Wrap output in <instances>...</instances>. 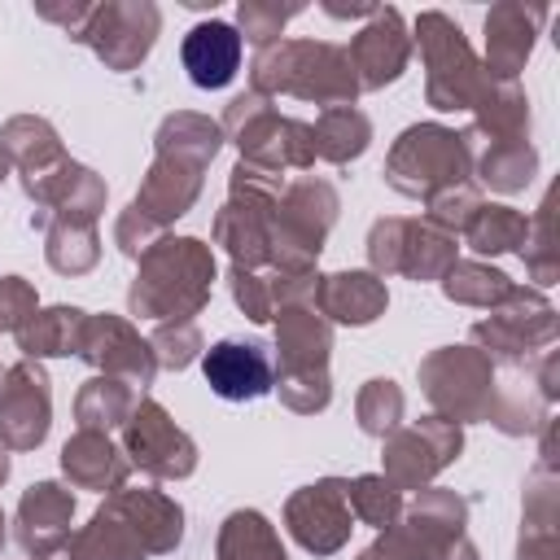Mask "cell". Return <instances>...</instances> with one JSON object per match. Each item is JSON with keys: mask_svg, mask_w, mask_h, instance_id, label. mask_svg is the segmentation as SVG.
Masks as SVG:
<instances>
[{"mask_svg": "<svg viewBox=\"0 0 560 560\" xmlns=\"http://www.w3.org/2000/svg\"><path fill=\"white\" fill-rule=\"evenodd\" d=\"M328 324L306 311L302 302L280 306V398L293 411H324L328 407Z\"/></svg>", "mask_w": 560, "mask_h": 560, "instance_id": "52a82bcc", "label": "cell"}, {"mask_svg": "<svg viewBox=\"0 0 560 560\" xmlns=\"http://www.w3.org/2000/svg\"><path fill=\"white\" fill-rule=\"evenodd\" d=\"M0 149L26 171V179H39L48 175L61 158V144H57V131L44 122V118H13L4 131H0Z\"/></svg>", "mask_w": 560, "mask_h": 560, "instance_id": "484cf974", "label": "cell"}, {"mask_svg": "<svg viewBox=\"0 0 560 560\" xmlns=\"http://www.w3.org/2000/svg\"><path fill=\"white\" fill-rule=\"evenodd\" d=\"M35 13H39L44 22H57L70 39H79V35H83V26H88V18H92V4H83V0H70V4L35 0Z\"/></svg>", "mask_w": 560, "mask_h": 560, "instance_id": "b9f144b4", "label": "cell"}, {"mask_svg": "<svg viewBox=\"0 0 560 560\" xmlns=\"http://www.w3.org/2000/svg\"><path fill=\"white\" fill-rule=\"evenodd\" d=\"M372 262L376 271H402L411 280L446 276L455 262V236L438 223H411V219H381L372 228Z\"/></svg>", "mask_w": 560, "mask_h": 560, "instance_id": "30bf717a", "label": "cell"}, {"mask_svg": "<svg viewBox=\"0 0 560 560\" xmlns=\"http://www.w3.org/2000/svg\"><path fill=\"white\" fill-rule=\"evenodd\" d=\"M4 171H9V153L0 149V184H4Z\"/></svg>", "mask_w": 560, "mask_h": 560, "instance_id": "ee69618b", "label": "cell"}, {"mask_svg": "<svg viewBox=\"0 0 560 560\" xmlns=\"http://www.w3.org/2000/svg\"><path fill=\"white\" fill-rule=\"evenodd\" d=\"M468 166H472L468 136H455L438 122H420V127H407L389 149L385 179L407 197L433 201L438 192L468 184Z\"/></svg>", "mask_w": 560, "mask_h": 560, "instance_id": "5b68a950", "label": "cell"}, {"mask_svg": "<svg viewBox=\"0 0 560 560\" xmlns=\"http://www.w3.org/2000/svg\"><path fill=\"white\" fill-rule=\"evenodd\" d=\"M48 262L57 271H66V276L88 271L96 262V232H92V223H66L61 219L48 232Z\"/></svg>", "mask_w": 560, "mask_h": 560, "instance_id": "d590c367", "label": "cell"}, {"mask_svg": "<svg viewBox=\"0 0 560 560\" xmlns=\"http://www.w3.org/2000/svg\"><path fill=\"white\" fill-rule=\"evenodd\" d=\"M420 381H424L429 402L446 411L451 420H477L490 411L494 372L481 350H455V346L438 350L420 363Z\"/></svg>", "mask_w": 560, "mask_h": 560, "instance_id": "9c48e42d", "label": "cell"}, {"mask_svg": "<svg viewBox=\"0 0 560 560\" xmlns=\"http://www.w3.org/2000/svg\"><path fill=\"white\" fill-rule=\"evenodd\" d=\"M547 22L542 4H521V0H503L486 13V74L516 83V74L525 70L529 52H534V35Z\"/></svg>", "mask_w": 560, "mask_h": 560, "instance_id": "e0dca14e", "label": "cell"}, {"mask_svg": "<svg viewBox=\"0 0 560 560\" xmlns=\"http://www.w3.org/2000/svg\"><path fill=\"white\" fill-rule=\"evenodd\" d=\"M249 83L258 96H302L315 105H350L359 92L354 66L341 44L328 39H276L258 48L249 66Z\"/></svg>", "mask_w": 560, "mask_h": 560, "instance_id": "7a4b0ae2", "label": "cell"}, {"mask_svg": "<svg viewBox=\"0 0 560 560\" xmlns=\"http://www.w3.org/2000/svg\"><path fill=\"white\" fill-rule=\"evenodd\" d=\"M512 280L494 267H481V262H455L446 271V298L455 302H468V306H499L512 298Z\"/></svg>", "mask_w": 560, "mask_h": 560, "instance_id": "836d02e7", "label": "cell"}, {"mask_svg": "<svg viewBox=\"0 0 560 560\" xmlns=\"http://www.w3.org/2000/svg\"><path fill=\"white\" fill-rule=\"evenodd\" d=\"M9 477V459H4V451H0V481Z\"/></svg>", "mask_w": 560, "mask_h": 560, "instance_id": "f6af8a7d", "label": "cell"}, {"mask_svg": "<svg viewBox=\"0 0 560 560\" xmlns=\"http://www.w3.org/2000/svg\"><path fill=\"white\" fill-rule=\"evenodd\" d=\"M35 315V289L22 276H4L0 280V332H18L26 319Z\"/></svg>", "mask_w": 560, "mask_h": 560, "instance_id": "ab89813d", "label": "cell"}, {"mask_svg": "<svg viewBox=\"0 0 560 560\" xmlns=\"http://www.w3.org/2000/svg\"><path fill=\"white\" fill-rule=\"evenodd\" d=\"M79 354L105 372H127L131 381L149 385L153 381V350L131 332V324L114 319V315H92L83 319L79 332Z\"/></svg>", "mask_w": 560, "mask_h": 560, "instance_id": "d6986e66", "label": "cell"}, {"mask_svg": "<svg viewBox=\"0 0 560 560\" xmlns=\"http://www.w3.org/2000/svg\"><path fill=\"white\" fill-rule=\"evenodd\" d=\"M219 140H223L219 122H210L201 114H171L158 127V162L136 197V210L158 228L179 219L197 201L201 171L219 153Z\"/></svg>", "mask_w": 560, "mask_h": 560, "instance_id": "6da1fadb", "label": "cell"}, {"mask_svg": "<svg viewBox=\"0 0 560 560\" xmlns=\"http://www.w3.org/2000/svg\"><path fill=\"white\" fill-rule=\"evenodd\" d=\"M109 508L131 525L144 551H175L184 538V512L158 490H118Z\"/></svg>", "mask_w": 560, "mask_h": 560, "instance_id": "7402d4cb", "label": "cell"}, {"mask_svg": "<svg viewBox=\"0 0 560 560\" xmlns=\"http://www.w3.org/2000/svg\"><path fill=\"white\" fill-rule=\"evenodd\" d=\"M289 516V529L293 538L315 551V556H328L337 551L346 538H350V499H346V481H319V486H306L289 499L284 508Z\"/></svg>", "mask_w": 560, "mask_h": 560, "instance_id": "9a60e30c", "label": "cell"}, {"mask_svg": "<svg viewBox=\"0 0 560 560\" xmlns=\"http://www.w3.org/2000/svg\"><path fill=\"white\" fill-rule=\"evenodd\" d=\"M158 31H162V9L153 0H105L92 4L79 44H88L109 70H136L149 57Z\"/></svg>", "mask_w": 560, "mask_h": 560, "instance_id": "ba28073f", "label": "cell"}, {"mask_svg": "<svg viewBox=\"0 0 560 560\" xmlns=\"http://www.w3.org/2000/svg\"><path fill=\"white\" fill-rule=\"evenodd\" d=\"M472 337H477V341H486L494 354H503V359L521 363L529 350H538V346H547V341L556 337V311H551L538 293L512 289L508 311H499V315L481 319V324L472 328Z\"/></svg>", "mask_w": 560, "mask_h": 560, "instance_id": "2e32d148", "label": "cell"}, {"mask_svg": "<svg viewBox=\"0 0 560 560\" xmlns=\"http://www.w3.org/2000/svg\"><path fill=\"white\" fill-rule=\"evenodd\" d=\"M346 57H350V66H354L359 88L376 92V88L394 83V79L407 70V61H411V31H407L402 13L376 4V13L354 31Z\"/></svg>", "mask_w": 560, "mask_h": 560, "instance_id": "8fae6325", "label": "cell"}, {"mask_svg": "<svg viewBox=\"0 0 560 560\" xmlns=\"http://www.w3.org/2000/svg\"><path fill=\"white\" fill-rule=\"evenodd\" d=\"M210 280H214V258L201 241L192 236L153 241L140 254V276L131 284V311L188 319L210 298Z\"/></svg>", "mask_w": 560, "mask_h": 560, "instance_id": "3957f363", "label": "cell"}, {"mask_svg": "<svg viewBox=\"0 0 560 560\" xmlns=\"http://www.w3.org/2000/svg\"><path fill=\"white\" fill-rule=\"evenodd\" d=\"M48 433V376L39 363H18L0 385V442L13 451L39 446Z\"/></svg>", "mask_w": 560, "mask_h": 560, "instance_id": "5bb4252c", "label": "cell"}, {"mask_svg": "<svg viewBox=\"0 0 560 560\" xmlns=\"http://www.w3.org/2000/svg\"><path fill=\"white\" fill-rule=\"evenodd\" d=\"M534 166H538V153L525 136H512V140H490L486 158H481V179L499 192H516L534 179Z\"/></svg>", "mask_w": 560, "mask_h": 560, "instance_id": "4dcf8cb0", "label": "cell"}, {"mask_svg": "<svg viewBox=\"0 0 560 560\" xmlns=\"http://www.w3.org/2000/svg\"><path fill=\"white\" fill-rule=\"evenodd\" d=\"M74 411H79V424H83L88 433L127 424V416H131V389H127L122 381H114V376H96V381L83 385Z\"/></svg>", "mask_w": 560, "mask_h": 560, "instance_id": "1f68e13d", "label": "cell"}, {"mask_svg": "<svg viewBox=\"0 0 560 560\" xmlns=\"http://www.w3.org/2000/svg\"><path fill=\"white\" fill-rule=\"evenodd\" d=\"M232 293H236L241 311H245L254 324H267V319L276 315V311H271V284H267V280H258L254 271L232 267Z\"/></svg>", "mask_w": 560, "mask_h": 560, "instance_id": "60d3db41", "label": "cell"}, {"mask_svg": "<svg viewBox=\"0 0 560 560\" xmlns=\"http://www.w3.org/2000/svg\"><path fill=\"white\" fill-rule=\"evenodd\" d=\"M302 9L306 4H298V0H289V4H280V0H241L236 4V35H245L258 48H267V44L280 39L284 22L298 18Z\"/></svg>", "mask_w": 560, "mask_h": 560, "instance_id": "e575fe53", "label": "cell"}, {"mask_svg": "<svg viewBox=\"0 0 560 560\" xmlns=\"http://www.w3.org/2000/svg\"><path fill=\"white\" fill-rule=\"evenodd\" d=\"M0 542H4V516H0Z\"/></svg>", "mask_w": 560, "mask_h": 560, "instance_id": "bcb514c9", "label": "cell"}, {"mask_svg": "<svg viewBox=\"0 0 560 560\" xmlns=\"http://www.w3.org/2000/svg\"><path fill=\"white\" fill-rule=\"evenodd\" d=\"M223 131L241 144L245 162L258 171H280V166H311L315 162V136L306 122L298 118H280L267 96L245 92L228 105L223 114Z\"/></svg>", "mask_w": 560, "mask_h": 560, "instance_id": "8992f818", "label": "cell"}, {"mask_svg": "<svg viewBox=\"0 0 560 560\" xmlns=\"http://www.w3.org/2000/svg\"><path fill=\"white\" fill-rule=\"evenodd\" d=\"M70 516H74L70 490H61V486H52V481H39V486H31V490L22 494V503H18V542H22L35 560H48V556L61 547V538H66V529H70Z\"/></svg>", "mask_w": 560, "mask_h": 560, "instance_id": "44dd1931", "label": "cell"}, {"mask_svg": "<svg viewBox=\"0 0 560 560\" xmlns=\"http://www.w3.org/2000/svg\"><path fill=\"white\" fill-rule=\"evenodd\" d=\"M83 311L74 306H52V311H39L31 315L22 328H18V341L22 350L35 359V354H70L79 350V332H83Z\"/></svg>", "mask_w": 560, "mask_h": 560, "instance_id": "f546056e", "label": "cell"}, {"mask_svg": "<svg viewBox=\"0 0 560 560\" xmlns=\"http://www.w3.org/2000/svg\"><path fill=\"white\" fill-rule=\"evenodd\" d=\"M315 136V158H328V162H350L368 149L372 140V122L363 109L354 105H332L319 114V122L311 127Z\"/></svg>", "mask_w": 560, "mask_h": 560, "instance_id": "4316f807", "label": "cell"}, {"mask_svg": "<svg viewBox=\"0 0 560 560\" xmlns=\"http://www.w3.org/2000/svg\"><path fill=\"white\" fill-rule=\"evenodd\" d=\"M179 61H184V70H188V79L197 88H206V92L228 88L236 79V70H241V35H236V26H228L219 18L197 22L179 44Z\"/></svg>", "mask_w": 560, "mask_h": 560, "instance_id": "ffe728a7", "label": "cell"}, {"mask_svg": "<svg viewBox=\"0 0 560 560\" xmlns=\"http://www.w3.org/2000/svg\"><path fill=\"white\" fill-rule=\"evenodd\" d=\"M219 560H289L276 529L258 512H232L219 529Z\"/></svg>", "mask_w": 560, "mask_h": 560, "instance_id": "f1b7e54d", "label": "cell"}, {"mask_svg": "<svg viewBox=\"0 0 560 560\" xmlns=\"http://www.w3.org/2000/svg\"><path fill=\"white\" fill-rule=\"evenodd\" d=\"M402 416V394L394 381H368L359 394V424L376 438H385Z\"/></svg>", "mask_w": 560, "mask_h": 560, "instance_id": "74e56055", "label": "cell"}, {"mask_svg": "<svg viewBox=\"0 0 560 560\" xmlns=\"http://www.w3.org/2000/svg\"><path fill=\"white\" fill-rule=\"evenodd\" d=\"M411 39L420 44L424 57V96L433 109H472L481 101V92L490 88L486 66L477 61V52L468 48L464 31L455 18H446L442 9H424L416 18Z\"/></svg>", "mask_w": 560, "mask_h": 560, "instance_id": "277c9868", "label": "cell"}, {"mask_svg": "<svg viewBox=\"0 0 560 560\" xmlns=\"http://www.w3.org/2000/svg\"><path fill=\"white\" fill-rule=\"evenodd\" d=\"M464 232H468L472 249H481V254H503V249L525 245L529 223H525V214H516L512 206H477V214L468 219Z\"/></svg>", "mask_w": 560, "mask_h": 560, "instance_id": "d6a6232c", "label": "cell"}, {"mask_svg": "<svg viewBox=\"0 0 560 560\" xmlns=\"http://www.w3.org/2000/svg\"><path fill=\"white\" fill-rule=\"evenodd\" d=\"M153 346H158V359L166 368H188L192 354L201 350V337H197V328L188 319H175V324H166V328L153 332Z\"/></svg>", "mask_w": 560, "mask_h": 560, "instance_id": "f35d334b", "label": "cell"}, {"mask_svg": "<svg viewBox=\"0 0 560 560\" xmlns=\"http://www.w3.org/2000/svg\"><path fill=\"white\" fill-rule=\"evenodd\" d=\"M61 468H66V477H70L74 486H83V490H118L122 477H127V464H122V455L109 446V438H105V433H88V429L66 442Z\"/></svg>", "mask_w": 560, "mask_h": 560, "instance_id": "d4e9b609", "label": "cell"}, {"mask_svg": "<svg viewBox=\"0 0 560 560\" xmlns=\"http://www.w3.org/2000/svg\"><path fill=\"white\" fill-rule=\"evenodd\" d=\"M48 560H144V547L131 534V525L105 503L92 516V525L83 534H74L70 542H61Z\"/></svg>", "mask_w": 560, "mask_h": 560, "instance_id": "cb8c5ba5", "label": "cell"}, {"mask_svg": "<svg viewBox=\"0 0 560 560\" xmlns=\"http://www.w3.org/2000/svg\"><path fill=\"white\" fill-rule=\"evenodd\" d=\"M459 455V424L455 420H420L411 429H402L389 446H385V481L398 490H416L424 486L433 472H442L451 459Z\"/></svg>", "mask_w": 560, "mask_h": 560, "instance_id": "7c38bea8", "label": "cell"}, {"mask_svg": "<svg viewBox=\"0 0 560 560\" xmlns=\"http://www.w3.org/2000/svg\"><path fill=\"white\" fill-rule=\"evenodd\" d=\"M201 372H206V385L228 402L262 398L276 385L271 359L258 341H214L201 359Z\"/></svg>", "mask_w": 560, "mask_h": 560, "instance_id": "ac0fdd59", "label": "cell"}, {"mask_svg": "<svg viewBox=\"0 0 560 560\" xmlns=\"http://www.w3.org/2000/svg\"><path fill=\"white\" fill-rule=\"evenodd\" d=\"M346 499H350V512H359L368 525L389 529L398 521V490L385 477H359V481H350L346 486Z\"/></svg>", "mask_w": 560, "mask_h": 560, "instance_id": "8d00e7d4", "label": "cell"}, {"mask_svg": "<svg viewBox=\"0 0 560 560\" xmlns=\"http://www.w3.org/2000/svg\"><path fill=\"white\" fill-rule=\"evenodd\" d=\"M127 455L153 477H188L197 468V446L175 429L158 402H140L127 416Z\"/></svg>", "mask_w": 560, "mask_h": 560, "instance_id": "4fadbf2b", "label": "cell"}, {"mask_svg": "<svg viewBox=\"0 0 560 560\" xmlns=\"http://www.w3.org/2000/svg\"><path fill=\"white\" fill-rule=\"evenodd\" d=\"M315 302L341 324H372L385 311V284L372 271H337L315 284Z\"/></svg>", "mask_w": 560, "mask_h": 560, "instance_id": "603a6c76", "label": "cell"}, {"mask_svg": "<svg viewBox=\"0 0 560 560\" xmlns=\"http://www.w3.org/2000/svg\"><path fill=\"white\" fill-rule=\"evenodd\" d=\"M472 109H477V131L490 140H512V136H525V127H529L525 92L503 79H490V88L481 92V101Z\"/></svg>", "mask_w": 560, "mask_h": 560, "instance_id": "83f0119b", "label": "cell"}, {"mask_svg": "<svg viewBox=\"0 0 560 560\" xmlns=\"http://www.w3.org/2000/svg\"><path fill=\"white\" fill-rule=\"evenodd\" d=\"M324 13H332V18H372L376 4H324Z\"/></svg>", "mask_w": 560, "mask_h": 560, "instance_id": "7bdbcfd3", "label": "cell"}]
</instances>
